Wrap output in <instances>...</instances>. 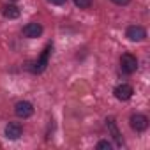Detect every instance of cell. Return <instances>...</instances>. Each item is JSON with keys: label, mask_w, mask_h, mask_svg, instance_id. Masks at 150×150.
Returning <instances> with one entry per match:
<instances>
[{"label": "cell", "mask_w": 150, "mask_h": 150, "mask_svg": "<svg viewBox=\"0 0 150 150\" xmlns=\"http://www.w3.org/2000/svg\"><path fill=\"white\" fill-rule=\"evenodd\" d=\"M51 50H53V46L51 44H48L46 48H44V51H42V55L32 64V67H28L34 74H41L44 69H46V65H48V60H50V55H51Z\"/></svg>", "instance_id": "obj_1"}, {"label": "cell", "mask_w": 150, "mask_h": 150, "mask_svg": "<svg viewBox=\"0 0 150 150\" xmlns=\"http://www.w3.org/2000/svg\"><path fill=\"white\" fill-rule=\"evenodd\" d=\"M120 69L125 74H134L138 71V58L131 53H124L120 57Z\"/></svg>", "instance_id": "obj_2"}, {"label": "cell", "mask_w": 150, "mask_h": 150, "mask_svg": "<svg viewBox=\"0 0 150 150\" xmlns=\"http://www.w3.org/2000/svg\"><path fill=\"white\" fill-rule=\"evenodd\" d=\"M41 34H42V25H39V23H27L23 27V35L28 39H35Z\"/></svg>", "instance_id": "obj_9"}, {"label": "cell", "mask_w": 150, "mask_h": 150, "mask_svg": "<svg viewBox=\"0 0 150 150\" xmlns=\"http://www.w3.org/2000/svg\"><path fill=\"white\" fill-rule=\"evenodd\" d=\"M4 132H6V138H9V139H18V138L23 134V127H21L20 122H9V124L6 125Z\"/></svg>", "instance_id": "obj_8"}, {"label": "cell", "mask_w": 150, "mask_h": 150, "mask_svg": "<svg viewBox=\"0 0 150 150\" xmlns=\"http://www.w3.org/2000/svg\"><path fill=\"white\" fill-rule=\"evenodd\" d=\"M96 146H97L99 150H111V146H113V145H111L108 139H101V141H99Z\"/></svg>", "instance_id": "obj_12"}, {"label": "cell", "mask_w": 150, "mask_h": 150, "mask_svg": "<svg viewBox=\"0 0 150 150\" xmlns=\"http://www.w3.org/2000/svg\"><path fill=\"white\" fill-rule=\"evenodd\" d=\"M14 113H16L20 118H30V117L34 115V106H32V103H28V101H20V103H16V106H14Z\"/></svg>", "instance_id": "obj_5"}, {"label": "cell", "mask_w": 150, "mask_h": 150, "mask_svg": "<svg viewBox=\"0 0 150 150\" xmlns=\"http://www.w3.org/2000/svg\"><path fill=\"white\" fill-rule=\"evenodd\" d=\"M111 2H113V4H117V6H127L131 0H111Z\"/></svg>", "instance_id": "obj_13"}, {"label": "cell", "mask_w": 150, "mask_h": 150, "mask_svg": "<svg viewBox=\"0 0 150 150\" xmlns=\"http://www.w3.org/2000/svg\"><path fill=\"white\" fill-rule=\"evenodd\" d=\"M113 94H115V97H117L118 101H129V99L132 97V94H134V88H132L129 83H122V85L115 87Z\"/></svg>", "instance_id": "obj_6"}, {"label": "cell", "mask_w": 150, "mask_h": 150, "mask_svg": "<svg viewBox=\"0 0 150 150\" xmlns=\"http://www.w3.org/2000/svg\"><path fill=\"white\" fill-rule=\"evenodd\" d=\"M106 127H108L110 134L113 136L115 143H117L118 146H122V145H124V138H122V132L118 131V125H117V122H115V118H113V117L106 118Z\"/></svg>", "instance_id": "obj_7"}, {"label": "cell", "mask_w": 150, "mask_h": 150, "mask_svg": "<svg viewBox=\"0 0 150 150\" xmlns=\"http://www.w3.org/2000/svg\"><path fill=\"white\" fill-rule=\"evenodd\" d=\"M125 37L132 42H139V41H145L146 37V30L141 27V25H131L127 30H125Z\"/></svg>", "instance_id": "obj_4"}, {"label": "cell", "mask_w": 150, "mask_h": 150, "mask_svg": "<svg viewBox=\"0 0 150 150\" xmlns=\"http://www.w3.org/2000/svg\"><path fill=\"white\" fill-rule=\"evenodd\" d=\"M2 14H4L7 20H16V18H20V9H18L16 6L9 4V6H6V7L2 9Z\"/></svg>", "instance_id": "obj_10"}, {"label": "cell", "mask_w": 150, "mask_h": 150, "mask_svg": "<svg viewBox=\"0 0 150 150\" xmlns=\"http://www.w3.org/2000/svg\"><path fill=\"white\" fill-rule=\"evenodd\" d=\"M74 6L80 9H88L92 6V0H74Z\"/></svg>", "instance_id": "obj_11"}, {"label": "cell", "mask_w": 150, "mask_h": 150, "mask_svg": "<svg viewBox=\"0 0 150 150\" xmlns=\"http://www.w3.org/2000/svg\"><path fill=\"white\" fill-rule=\"evenodd\" d=\"M48 2L53 6H62V4H65V0H48Z\"/></svg>", "instance_id": "obj_14"}, {"label": "cell", "mask_w": 150, "mask_h": 150, "mask_svg": "<svg viewBox=\"0 0 150 150\" xmlns=\"http://www.w3.org/2000/svg\"><path fill=\"white\" fill-rule=\"evenodd\" d=\"M129 124H131V129H132V131L143 132V131H146V127H148V118H146V115L134 113V115H131Z\"/></svg>", "instance_id": "obj_3"}, {"label": "cell", "mask_w": 150, "mask_h": 150, "mask_svg": "<svg viewBox=\"0 0 150 150\" xmlns=\"http://www.w3.org/2000/svg\"><path fill=\"white\" fill-rule=\"evenodd\" d=\"M11 2H18V0H11Z\"/></svg>", "instance_id": "obj_15"}]
</instances>
